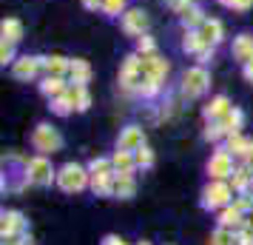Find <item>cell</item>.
<instances>
[{
	"label": "cell",
	"instance_id": "cell-1",
	"mask_svg": "<svg viewBox=\"0 0 253 245\" xmlns=\"http://www.w3.org/2000/svg\"><path fill=\"white\" fill-rule=\"evenodd\" d=\"M230 197H233V186L228 180H211L205 188H202V208L205 211H222L225 205H230Z\"/></svg>",
	"mask_w": 253,
	"mask_h": 245
},
{
	"label": "cell",
	"instance_id": "cell-2",
	"mask_svg": "<svg viewBox=\"0 0 253 245\" xmlns=\"http://www.w3.org/2000/svg\"><path fill=\"white\" fill-rule=\"evenodd\" d=\"M88 180H91V171H85V168L77 165V163H66L57 171V188L60 191H66V194H77V191H83V188L88 186Z\"/></svg>",
	"mask_w": 253,
	"mask_h": 245
},
{
	"label": "cell",
	"instance_id": "cell-3",
	"mask_svg": "<svg viewBox=\"0 0 253 245\" xmlns=\"http://www.w3.org/2000/svg\"><path fill=\"white\" fill-rule=\"evenodd\" d=\"M26 177H29V186L46 188L51 183H57V171L51 168L46 154H37L32 160H26Z\"/></svg>",
	"mask_w": 253,
	"mask_h": 245
},
{
	"label": "cell",
	"instance_id": "cell-4",
	"mask_svg": "<svg viewBox=\"0 0 253 245\" xmlns=\"http://www.w3.org/2000/svg\"><path fill=\"white\" fill-rule=\"evenodd\" d=\"M32 146H35V151L40 154H54L63 148V137H60L57 129H51L48 123H40L32 134Z\"/></svg>",
	"mask_w": 253,
	"mask_h": 245
},
{
	"label": "cell",
	"instance_id": "cell-5",
	"mask_svg": "<svg viewBox=\"0 0 253 245\" xmlns=\"http://www.w3.org/2000/svg\"><path fill=\"white\" fill-rule=\"evenodd\" d=\"M208 83H211L208 71L202 69V66H194V69H188L182 74V94L188 97V100H194V97H199V94L208 92Z\"/></svg>",
	"mask_w": 253,
	"mask_h": 245
},
{
	"label": "cell",
	"instance_id": "cell-6",
	"mask_svg": "<svg viewBox=\"0 0 253 245\" xmlns=\"http://www.w3.org/2000/svg\"><path fill=\"white\" fill-rule=\"evenodd\" d=\"M233 171H236V168H233V157H230L228 148H219V151L208 160V174H211V180H230Z\"/></svg>",
	"mask_w": 253,
	"mask_h": 245
},
{
	"label": "cell",
	"instance_id": "cell-7",
	"mask_svg": "<svg viewBox=\"0 0 253 245\" xmlns=\"http://www.w3.org/2000/svg\"><path fill=\"white\" fill-rule=\"evenodd\" d=\"M0 237L3 240H14V237H23L26 228H29V222L23 220V214L20 211H3V217H0Z\"/></svg>",
	"mask_w": 253,
	"mask_h": 245
},
{
	"label": "cell",
	"instance_id": "cell-8",
	"mask_svg": "<svg viewBox=\"0 0 253 245\" xmlns=\"http://www.w3.org/2000/svg\"><path fill=\"white\" fill-rule=\"evenodd\" d=\"M142 146H145V131L139 129V126H128V129L120 131L117 148H123V151H137Z\"/></svg>",
	"mask_w": 253,
	"mask_h": 245
},
{
	"label": "cell",
	"instance_id": "cell-9",
	"mask_svg": "<svg viewBox=\"0 0 253 245\" xmlns=\"http://www.w3.org/2000/svg\"><path fill=\"white\" fill-rule=\"evenodd\" d=\"M219 225H222V228H230V231H239V228H245V225H248V214H242L239 208H236V205H233V202H230V205H225V208L219 211Z\"/></svg>",
	"mask_w": 253,
	"mask_h": 245
},
{
	"label": "cell",
	"instance_id": "cell-10",
	"mask_svg": "<svg viewBox=\"0 0 253 245\" xmlns=\"http://www.w3.org/2000/svg\"><path fill=\"white\" fill-rule=\"evenodd\" d=\"M117 186V171H103V174H91V188L97 197H111Z\"/></svg>",
	"mask_w": 253,
	"mask_h": 245
},
{
	"label": "cell",
	"instance_id": "cell-11",
	"mask_svg": "<svg viewBox=\"0 0 253 245\" xmlns=\"http://www.w3.org/2000/svg\"><path fill=\"white\" fill-rule=\"evenodd\" d=\"M40 66H43V60H40V57H20V60H14L12 74L17 77V80H32Z\"/></svg>",
	"mask_w": 253,
	"mask_h": 245
},
{
	"label": "cell",
	"instance_id": "cell-12",
	"mask_svg": "<svg viewBox=\"0 0 253 245\" xmlns=\"http://www.w3.org/2000/svg\"><path fill=\"white\" fill-rule=\"evenodd\" d=\"M123 29H126L128 35H142V32L148 29V17H145V12L131 9V12L123 17Z\"/></svg>",
	"mask_w": 253,
	"mask_h": 245
},
{
	"label": "cell",
	"instance_id": "cell-13",
	"mask_svg": "<svg viewBox=\"0 0 253 245\" xmlns=\"http://www.w3.org/2000/svg\"><path fill=\"white\" fill-rule=\"evenodd\" d=\"M230 186H233L236 194L251 191V186H253V168H251V165H239V168L230 174Z\"/></svg>",
	"mask_w": 253,
	"mask_h": 245
},
{
	"label": "cell",
	"instance_id": "cell-14",
	"mask_svg": "<svg viewBox=\"0 0 253 245\" xmlns=\"http://www.w3.org/2000/svg\"><path fill=\"white\" fill-rule=\"evenodd\" d=\"M142 71H145L148 77H157V80H162V77L168 74V63L151 51V54H142Z\"/></svg>",
	"mask_w": 253,
	"mask_h": 245
},
{
	"label": "cell",
	"instance_id": "cell-15",
	"mask_svg": "<svg viewBox=\"0 0 253 245\" xmlns=\"http://www.w3.org/2000/svg\"><path fill=\"white\" fill-rule=\"evenodd\" d=\"M111 165H114L117 174H134V168H137V157H134V151H123V148H117V154L111 157Z\"/></svg>",
	"mask_w": 253,
	"mask_h": 245
},
{
	"label": "cell",
	"instance_id": "cell-16",
	"mask_svg": "<svg viewBox=\"0 0 253 245\" xmlns=\"http://www.w3.org/2000/svg\"><path fill=\"white\" fill-rule=\"evenodd\" d=\"M134 194H137V180H134V174H117L114 197H120V199H131Z\"/></svg>",
	"mask_w": 253,
	"mask_h": 245
},
{
	"label": "cell",
	"instance_id": "cell-17",
	"mask_svg": "<svg viewBox=\"0 0 253 245\" xmlns=\"http://www.w3.org/2000/svg\"><path fill=\"white\" fill-rule=\"evenodd\" d=\"M228 111H230L228 97H225V94H219V97H213V100L205 105V120H222Z\"/></svg>",
	"mask_w": 253,
	"mask_h": 245
},
{
	"label": "cell",
	"instance_id": "cell-18",
	"mask_svg": "<svg viewBox=\"0 0 253 245\" xmlns=\"http://www.w3.org/2000/svg\"><path fill=\"white\" fill-rule=\"evenodd\" d=\"M233 57L239 60V63H251L253 60V37L242 35L233 40Z\"/></svg>",
	"mask_w": 253,
	"mask_h": 245
},
{
	"label": "cell",
	"instance_id": "cell-19",
	"mask_svg": "<svg viewBox=\"0 0 253 245\" xmlns=\"http://www.w3.org/2000/svg\"><path fill=\"white\" fill-rule=\"evenodd\" d=\"M199 37L205 40L208 46H216L219 40H222V23L219 20H205V23L199 26Z\"/></svg>",
	"mask_w": 253,
	"mask_h": 245
},
{
	"label": "cell",
	"instance_id": "cell-20",
	"mask_svg": "<svg viewBox=\"0 0 253 245\" xmlns=\"http://www.w3.org/2000/svg\"><path fill=\"white\" fill-rule=\"evenodd\" d=\"M69 74H71V83H80V86H85V83L91 80V66L85 63V60H71L69 66Z\"/></svg>",
	"mask_w": 253,
	"mask_h": 245
},
{
	"label": "cell",
	"instance_id": "cell-21",
	"mask_svg": "<svg viewBox=\"0 0 253 245\" xmlns=\"http://www.w3.org/2000/svg\"><path fill=\"white\" fill-rule=\"evenodd\" d=\"M71 100H74V108L77 111H88V105H91V94H88V89L85 86H80V83H74L69 89Z\"/></svg>",
	"mask_w": 253,
	"mask_h": 245
},
{
	"label": "cell",
	"instance_id": "cell-22",
	"mask_svg": "<svg viewBox=\"0 0 253 245\" xmlns=\"http://www.w3.org/2000/svg\"><path fill=\"white\" fill-rule=\"evenodd\" d=\"M51 111H54V114H60V117H66V114H71V111H74V100H71L69 89L60 94V97H51Z\"/></svg>",
	"mask_w": 253,
	"mask_h": 245
},
{
	"label": "cell",
	"instance_id": "cell-23",
	"mask_svg": "<svg viewBox=\"0 0 253 245\" xmlns=\"http://www.w3.org/2000/svg\"><path fill=\"white\" fill-rule=\"evenodd\" d=\"M242 120H245V117H242V111H239V108H230V111H228L225 117H222L219 123H222V129L228 131V134H239V129H242Z\"/></svg>",
	"mask_w": 253,
	"mask_h": 245
},
{
	"label": "cell",
	"instance_id": "cell-24",
	"mask_svg": "<svg viewBox=\"0 0 253 245\" xmlns=\"http://www.w3.org/2000/svg\"><path fill=\"white\" fill-rule=\"evenodd\" d=\"M69 60H63V57H46L43 60V69L48 71V77H63L66 71H69Z\"/></svg>",
	"mask_w": 253,
	"mask_h": 245
},
{
	"label": "cell",
	"instance_id": "cell-25",
	"mask_svg": "<svg viewBox=\"0 0 253 245\" xmlns=\"http://www.w3.org/2000/svg\"><path fill=\"white\" fill-rule=\"evenodd\" d=\"M66 89H69V86L63 83V77H46V80L40 83V92L46 94V97H60Z\"/></svg>",
	"mask_w": 253,
	"mask_h": 245
},
{
	"label": "cell",
	"instance_id": "cell-26",
	"mask_svg": "<svg viewBox=\"0 0 253 245\" xmlns=\"http://www.w3.org/2000/svg\"><path fill=\"white\" fill-rule=\"evenodd\" d=\"M208 245H236V231H230V228H222V225H219L216 231L211 234Z\"/></svg>",
	"mask_w": 253,
	"mask_h": 245
},
{
	"label": "cell",
	"instance_id": "cell-27",
	"mask_svg": "<svg viewBox=\"0 0 253 245\" xmlns=\"http://www.w3.org/2000/svg\"><path fill=\"white\" fill-rule=\"evenodd\" d=\"M248 148H251V140H245L242 134H228V151L239 154V157H248Z\"/></svg>",
	"mask_w": 253,
	"mask_h": 245
},
{
	"label": "cell",
	"instance_id": "cell-28",
	"mask_svg": "<svg viewBox=\"0 0 253 245\" xmlns=\"http://www.w3.org/2000/svg\"><path fill=\"white\" fill-rule=\"evenodd\" d=\"M3 40H9V43H17L20 37H23V26L17 23V20H3Z\"/></svg>",
	"mask_w": 253,
	"mask_h": 245
},
{
	"label": "cell",
	"instance_id": "cell-29",
	"mask_svg": "<svg viewBox=\"0 0 253 245\" xmlns=\"http://www.w3.org/2000/svg\"><path fill=\"white\" fill-rule=\"evenodd\" d=\"M134 157H137V168H151V165H154V151H151L148 146L137 148V151H134Z\"/></svg>",
	"mask_w": 253,
	"mask_h": 245
},
{
	"label": "cell",
	"instance_id": "cell-30",
	"mask_svg": "<svg viewBox=\"0 0 253 245\" xmlns=\"http://www.w3.org/2000/svg\"><path fill=\"white\" fill-rule=\"evenodd\" d=\"M88 171L91 174H103V171H114V165H111V160H105V157H94L91 163H88Z\"/></svg>",
	"mask_w": 253,
	"mask_h": 245
},
{
	"label": "cell",
	"instance_id": "cell-31",
	"mask_svg": "<svg viewBox=\"0 0 253 245\" xmlns=\"http://www.w3.org/2000/svg\"><path fill=\"white\" fill-rule=\"evenodd\" d=\"M222 134H228V131L222 129V123H219V120H211V123H208V129H205V140L216 143Z\"/></svg>",
	"mask_w": 253,
	"mask_h": 245
},
{
	"label": "cell",
	"instance_id": "cell-32",
	"mask_svg": "<svg viewBox=\"0 0 253 245\" xmlns=\"http://www.w3.org/2000/svg\"><path fill=\"white\" fill-rule=\"evenodd\" d=\"M233 205L242 211V214H251L253 211V194L251 191H245V194H239V197L233 199Z\"/></svg>",
	"mask_w": 253,
	"mask_h": 245
},
{
	"label": "cell",
	"instance_id": "cell-33",
	"mask_svg": "<svg viewBox=\"0 0 253 245\" xmlns=\"http://www.w3.org/2000/svg\"><path fill=\"white\" fill-rule=\"evenodd\" d=\"M236 245H253V228L251 225H245L236 231Z\"/></svg>",
	"mask_w": 253,
	"mask_h": 245
},
{
	"label": "cell",
	"instance_id": "cell-34",
	"mask_svg": "<svg viewBox=\"0 0 253 245\" xmlns=\"http://www.w3.org/2000/svg\"><path fill=\"white\" fill-rule=\"evenodd\" d=\"M12 57H14V43L3 40V49H0V60H3V66H6V63H12Z\"/></svg>",
	"mask_w": 253,
	"mask_h": 245
},
{
	"label": "cell",
	"instance_id": "cell-35",
	"mask_svg": "<svg viewBox=\"0 0 253 245\" xmlns=\"http://www.w3.org/2000/svg\"><path fill=\"white\" fill-rule=\"evenodd\" d=\"M123 6H126V0H105L103 9L108 14H120V12H123Z\"/></svg>",
	"mask_w": 253,
	"mask_h": 245
},
{
	"label": "cell",
	"instance_id": "cell-36",
	"mask_svg": "<svg viewBox=\"0 0 253 245\" xmlns=\"http://www.w3.org/2000/svg\"><path fill=\"white\" fill-rule=\"evenodd\" d=\"M182 17H185V23H205V20H202V12H199V9H194V6H191Z\"/></svg>",
	"mask_w": 253,
	"mask_h": 245
},
{
	"label": "cell",
	"instance_id": "cell-37",
	"mask_svg": "<svg viewBox=\"0 0 253 245\" xmlns=\"http://www.w3.org/2000/svg\"><path fill=\"white\" fill-rule=\"evenodd\" d=\"M137 49L142 51V54H151V51H154V40H151L148 35H142L139 37V43H137Z\"/></svg>",
	"mask_w": 253,
	"mask_h": 245
},
{
	"label": "cell",
	"instance_id": "cell-38",
	"mask_svg": "<svg viewBox=\"0 0 253 245\" xmlns=\"http://www.w3.org/2000/svg\"><path fill=\"white\" fill-rule=\"evenodd\" d=\"M168 6H171L176 14H185L188 9H191V6H188V0H168Z\"/></svg>",
	"mask_w": 253,
	"mask_h": 245
},
{
	"label": "cell",
	"instance_id": "cell-39",
	"mask_svg": "<svg viewBox=\"0 0 253 245\" xmlns=\"http://www.w3.org/2000/svg\"><path fill=\"white\" fill-rule=\"evenodd\" d=\"M100 245H128V243L123 240V237H117V234H108V237H105Z\"/></svg>",
	"mask_w": 253,
	"mask_h": 245
},
{
	"label": "cell",
	"instance_id": "cell-40",
	"mask_svg": "<svg viewBox=\"0 0 253 245\" xmlns=\"http://www.w3.org/2000/svg\"><path fill=\"white\" fill-rule=\"evenodd\" d=\"M253 0H230V9H236V12H245V9H251Z\"/></svg>",
	"mask_w": 253,
	"mask_h": 245
},
{
	"label": "cell",
	"instance_id": "cell-41",
	"mask_svg": "<svg viewBox=\"0 0 253 245\" xmlns=\"http://www.w3.org/2000/svg\"><path fill=\"white\" fill-rule=\"evenodd\" d=\"M85 3V9H100V6H105L103 0H83Z\"/></svg>",
	"mask_w": 253,
	"mask_h": 245
},
{
	"label": "cell",
	"instance_id": "cell-42",
	"mask_svg": "<svg viewBox=\"0 0 253 245\" xmlns=\"http://www.w3.org/2000/svg\"><path fill=\"white\" fill-rule=\"evenodd\" d=\"M245 77L253 83V60H251V63H245Z\"/></svg>",
	"mask_w": 253,
	"mask_h": 245
},
{
	"label": "cell",
	"instance_id": "cell-43",
	"mask_svg": "<svg viewBox=\"0 0 253 245\" xmlns=\"http://www.w3.org/2000/svg\"><path fill=\"white\" fill-rule=\"evenodd\" d=\"M3 245H23V240H20V237H14V240H3Z\"/></svg>",
	"mask_w": 253,
	"mask_h": 245
},
{
	"label": "cell",
	"instance_id": "cell-44",
	"mask_svg": "<svg viewBox=\"0 0 253 245\" xmlns=\"http://www.w3.org/2000/svg\"><path fill=\"white\" fill-rule=\"evenodd\" d=\"M248 163L253 165V140H251V148H248Z\"/></svg>",
	"mask_w": 253,
	"mask_h": 245
},
{
	"label": "cell",
	"instance_id": "cell-45",
	"mask_svg": "<svg viewBox=\"0 0 253 245\" xmlns=\"http://www.w3.org/2000/svg\"><path fill=\"white\" fill-rule=\"evenodd\" d=\"M248 225H251V228H253V211H251V214H248Z\"/></svg>",
	"mask_w": 253,
	"mask_h": 245
},
{
	"label": "cell",
	"instance_id": "cell-46",
	"mask_svg": "<svg viewBox=\"0 0 253 245\" xmlns=\"http://www.w3.org/2000/svg\"><path fill=\"white\" fill-rule=\"evenodd\" d=\"M222 3H228V6H230V0H222Z\"/></svg>",
	"mask_w": 253,
	"mask_h": 245
},
{
	"label": "cell",
	"instance_id": "cell-47",
	"mask_svg": "<svg viewBox=\"0 0 253 245\" xmlns=\"http://www.w3.org/2000/svg\"><path fill=\"white\" fill-rule=\"evenodd\" d=\"M139 245H151V243H139Z\"/></svg>",
	"mask_w": 253,
	"mask_h": 245
}]
</instances>
